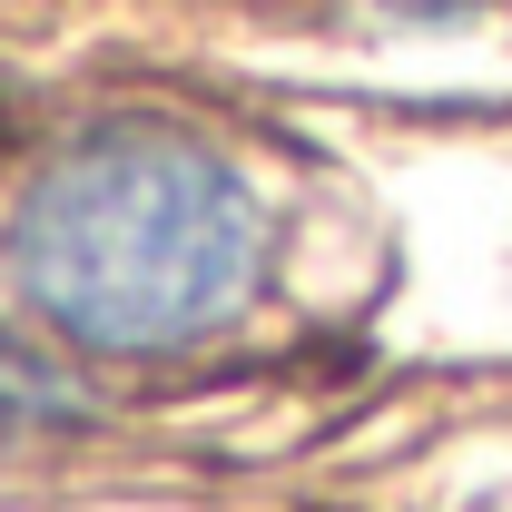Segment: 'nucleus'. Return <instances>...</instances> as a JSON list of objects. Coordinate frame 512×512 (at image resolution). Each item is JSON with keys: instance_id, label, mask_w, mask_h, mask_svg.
<instances>
[{"instance_id": "nucleus-1", "label": "nucleus", "mask_w": 512, "mask_h": 512, "mask_svg": "<svg viewBox=\"0 0 512 512\" xmlns=\"http://www.w3.org/2000/svg\"><path fill=\"white\" fill-rule=\"evenodd\" d=\"M20 296L99 355L197 345L256 296L266 207L247 168L158 119L89 128L60 148L10 227Z\"/></svg>"}]
</instances>
